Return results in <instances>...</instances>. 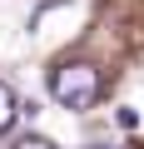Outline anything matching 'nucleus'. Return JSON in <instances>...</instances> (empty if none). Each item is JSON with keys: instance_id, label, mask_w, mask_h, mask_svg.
Here are the masks:
<instances>
[{"instance_id": "nucleus-5", "label": "nucleus", "mask_w": 144, "mask_h": 149, "mask_svg": "<svg viewBox=\"0 0 144 149\" xmlns=\"http://www.w3.org/2000/svg\"><path fill=\"white\" fill-rule=\"evenodd\" d=\"M90 149H109V144H90Z\"/></svg>"}, {"instance_id": "nucleus-1", "label": "nucleus", "mask_w": 144, "mask_h": 149, "mask_svg": "<svg viewBox=\"0 0 144 149\" xmlns=\"http://www.w3.org/2000/svg\"><path fill=\"white\" fill-rule=\"evenodd\" d=\"M99 90H104V80H99V70H95L90 60H70V65H60V70L50 74V95H55L65 109H95Z\"/></svg>"}, {"instance_id": "nucleus-4", "label": "nucleus", "mask_w": 144, "mask_h": 149, "mask_svg": "<svg viewBox=\"0 0 144 149\" xmlns=\"http://www.w3.org/2000/svg\"><path fill=\"white\" fill-rule=\"evenodd\" d=\"M114 119H119V129H139V109H129V104H124Z\"/></svg>"}, {"instance_id": "nucleus-3", "label": "nucleus", "mask_w": 144, "mask_h": 149, "mask_svg": "<svg viewBox=\"0 0 144 149\" xmlns=\"http://www.w3.org/2000/svg\"><path fill=\"white\" fill-rule=\"evenodd\" d=\"M15 149H60V144L45 139V134H25V139H15Z\"/></svg>"}, {"instance_id": "nucleus-2", "label": "nucleus", "mask_w": 144, "mask_h": 149, "mask_svg": "<svg viewBox=\"0 0 144 149\" xmlns=\"http://www.w3.org/2000/svg\"><path fill=\"white\" fill-rule=\"evenodd\" d=\"M15 114H25V104L15 100V90H10L5 80H0V134H5V129L15 124Z\"/></svg>"}]
</instances>
